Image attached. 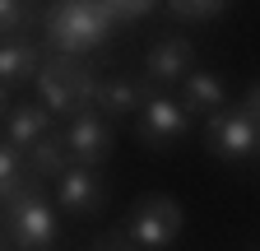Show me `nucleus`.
Returning <instances> with one entry per match:
<instances>
[{"label":"nucleus","mask_w":260,"mask_h":251,"mask_svg":"<svg viewBox=\"0 0 260 251\" xmlns=\"http://www.w3.org/2000/svg\"><path fill=\"white\" fill-rule=\"evenodd\" d=\"M38 98L51 116H79V112H93L98 107V93H103V79H98L79 56H60L51 51L38 70Z\"/></svg>","instance_id":"f257e3e1"},{"label":"nucleus","mask_w":260,"mask_h":251,"mask_svg":"<svg viewBox=\"0 0 260 251\" xmlns=\"http://www.w3.org/2000/svg\"><path fill=\"white\" fill-rule=\"evenodd\" d=\"M116 19L107 14L103 0H56L47 14V42L60 56H88L93 47H103Z\"/></svg>","instance_id":"f03ea898"},{"label":"nucleus","mask_w":260,"mask_h":251,"mask_svg":"<svg viewBox=\"0 0 260 251\" xmlns=\"http://www.w3.org/2000/svg\"><path fill=\"white\" fill-rule=\"evenodd\" d=\"M0 209H5V233H10V242L19 251H51L60 224H56V209L42 196V181L38 177H28Z\"/></svg>","instance_id":"7ed1b4c3"},{"label":"nucleus","mask_w":260,"mask_h":251,"mask_svg":"<svg viewBox=\"0 0 260 251\" xmlns=\"http://www.w3.org/2000/svg\"><path fill=\"white\" fill-rule=\"evenodd\" d=\"M125 237L135 242V251H168L181 237V205L172 196H140L130 205Z\"/></svg>","instance_id":"20e7f679"},{"label":"nucleus","mask_w":260,"mask_h":251,"mask_svg":"<svg viewBox=\"0 0 260 251\" xmlns=\"http://www.w3.org/2000/svg\"><path fill=\"white\" fill-rule=\"evenodd\" d=\"M255 144H260V125H255L242 107L218 112V116L205 121V149L214 153V159H223V163H242V159H251Z\"/></svg>","instance_id":"39448f33"},{"label":"nucleus","mask_w":260,"mask_h":251,"mask_svg":"<svg viewBox=\"0 0 260 251\" xmlns=\"http://www.w3.org/2000/svg\"><path fill=\"white\" fill-rule=\"evenodd\" d=\"M135 135H140V144H149V149L177 144V140L186 135V107H181L177 98H168V93H153V98L140 107V116H135Z\"/></svg>","instance_id":"423d86ee"},{"label":"nucleus","mask_w":260,"mask_h":251,"mask_svg":"<svg viewBox=\"0 0 260 251\" xmlns=\"http://www.w3.org/2000/svg\"><path fill=\"white\" fill-rule=\"evenodd\" d=\"M112 125L103 112H79L70 116V131H65V144H70V159L79 168H98V163H107L112 159Z\"/></svg>","instance_id":"0eeeda50"},{"label":"nucleus","mask_w":260,"mask_h":251,"mask_svg":"<svg viewBox=\"0 0 260 251\" xmlns=\"http://www.w3.org/2000/svg\"><path fill=\"white\" fill-rule=\"evenodd\" d=\"M190 66H195V47H190V38H158L153 47H149V56H144V75H149V84H177V79H186L190 75Z\"/></svg>","instance_id":"6e6552de"},{"label":"nucleus","mask_w":260,"mask_h":251,"mask_svg":"<svg viewBox=\"0 0 260 251\" xmlns=\"http://www.w3.org/2000/svg\"><path fill=\"white\" fill-rule=\"evenodd\" d=\"M56 205L65 214H79V218H93L98 209H103V177H98L93 168H70L60 181H56Z\"/></svg>","instance_id":"1a4fd4ad"},{"label":"nucleus","mask_w":260,"mask_h":251,"mask_svg":"<svg viewBox=\"0 0 260 251\" xmlns=\"http://www.w3.org/2000/svg\"><path fill=\"white\" fill-rule=\"evenodd\" d=\"M23 159H28V177H38V181H60L65 172L75 168L70 144H65V135H56V131H47L38 144L23 153Z\"/></svg>","instance_id":"9d476101"},{"label":"nucleus","mask_w":260,"mask_h":251,"mask_svg":"<svg viewBox=\"0 0 260 251\" xmlns=\"http://www.w3.org/2000/svg\"><path fill=\"white\" fill-rule=\"evenodd\" d=\"M223 103H228V93H223V79L214 70H190L181 79V107L186 112H195V116L209 121V116L223 112Z\"/></svg>","instance_id":"9b49d317"},{"label":"nucleus","mask_w":260,"mask_h":251,"mask_svg":"<svg viewBox=\"0 0 260 251\" xmlns=\"http://www.w3.org/2000/svg\"><path fill=\"white\" fill-rule=\"evenodd\" d=\"M153 98V93L130 79V75H116V79H103V93H98V112L103 116H140V107Z\"/></svg>","instance_id":"f8f14e48"},{"label":"nucleus","mask_w":260,"mask_h":251,"mask_svg":"<svg viewBox=\"0 0 260 251\" xmlns=\"http://www.w3.org/2000/svg\"><path fill=\"white\" fill-rule=\"evenodd\" d=\"M47 131H51V112L47 107H28L23 103V107H10V116H5V144H14L19 153H28Z\"/></svg>","instance_id":"ddd939ff"},{"label":"nucleus","mask_w":260,"mask_h":251,"mask_svg":"<svg viewBox=\"0 0 260 251\" xmlns=\"http://www.w3.org/2000/svg\"><path fill=\"white\" fill-rule=\"evenodd\" d=\"M42 70V51L23 42V38H10V42H0V84H23V79H38Z\"/></svg>","instance_id":"4468645a"},{"label":"nucleus","mask_w":260,"mask_h":251,"mask_svg":"<svg viewBox=\"0 0 260 251\" xmlns=\"http://www.w3.org/2000/svg\"><path fill=\"white\" fill-rule=\"evenodd\" d=\"M23 181H28V159L14 144H0V205H5Z\"/></svg>","instance_id":"2eb2a0df"},{"label":"nucleus","mask_w":260,"mask_h":251,"mask_svg":"<svg viewBox=\"0 0 260 251\" xmlns=\"http://www.w3.org/2000/svg\"><path fill=\"white\" fill-rule=\"evenodd\" d=\"M168 10L186 23H214L228 10V0H168Z\"/></svg>","instance_id":"dca6fc26"},{"label":"nucleus","mask_w":260,"mask_h":251,"mask_svg":"<svg viewBox=\"0 0 260 251\" xmlns=\"http://www.w3.org/2000/svg\"><path fill=\"white\" fill-rule=\"evenodd\" d=\"M23 23H28V5L23 0H0V38H19L23 33Z\"/></svg>","instance_id":"f3484780"},{"label":"nucleus","mask_w":260,"mask_h":251,"mask_svg":"<svg viewBox=\"0 0 260 251\" xmlns=\"http://www.w3.org/2000/svg\"><path fill=\"white\" fill-rule=\"evenodd\" d=\"M103 5H107V14H112L116 23H130V19H144L158 0H103Z\"/></svg>","instance_id":"a211bd4d"},{"label":"nucleus","mask_w":260,"mask_h":251,"mask_svg":"<svg viewBox=\"0 0 260 251\" xmlns=\"http://www.w3.org/2000/svg\"><path fill=\"white\" fill-rule=\"evenodd\" d=\"M93 251H135V242H130V237H125V228H121V233L98 237V242H93Z\"/></svg>","instance_id":"6ab92c4d"},{"label":"nucleus","mask_w":260,"mask_h":251,"mask_svg":"<svg viewBox=\"0 0 260 251\" xmlns=\"http://www.w3.org/2000/svg\"><path fill=\"white\" fill-rule=\"evenodd\" d=\"M242 112H246V116L260 125V84H251V88L242 93Z\"/></svg>","instance_id":"aec40b11"},{"label":"nucleus","mask_w":260,"mask_h":251,"mask_svg":"<svg viewBox=\"0 0 260 251\" xmlns=\"http://www.w3.org/2000/svg\"><path fill=\"white\" fill-rule=\"evenodd\" d=\"M5 112H10V88L0 84V116H5Z\"/></svg>","instance_id":"412c9836"},{"label":"nucleus","mask_w":260,"mask_h":251,"mask_svg":"<svg viewBox=\"0 0 260 251\" xmlns=\"http://www.w3.org/2000/svg\"><path fill=\"white\" fill-rule=\"evenodd\" d=\"M0 251H5V237H0Z\"/></svg>","instance_id":"4be33fe9"},{"label":"nucleus","mask_w":260,"mask_h":251,"mask_svg":"<svg viewBox=\"0 0 260 251\" xmlns=\"http://www.w3.org/2000/svg\"><path fill=\"white\" fill-rule=\"evenodd\" d=\"M255 159H260V144H255Z\"/></svg>","instance_id":"5701e85b"}]
</instances>
